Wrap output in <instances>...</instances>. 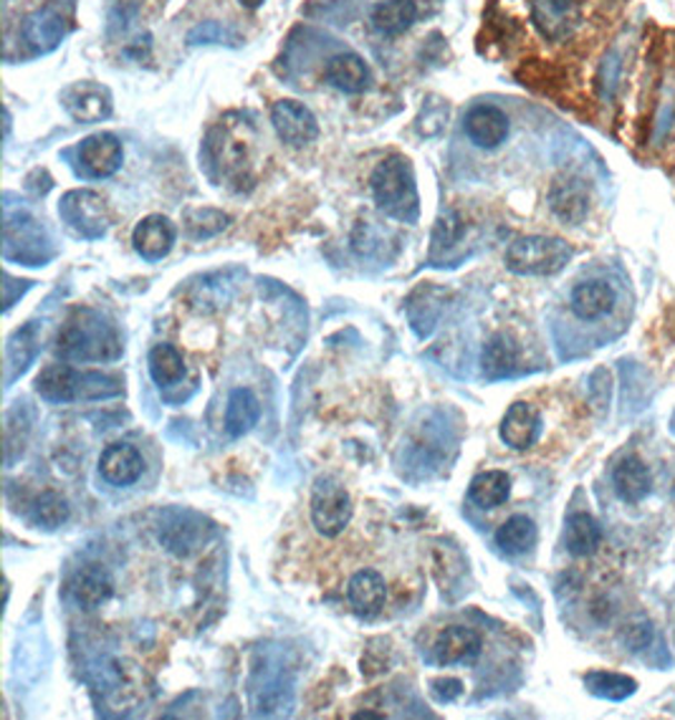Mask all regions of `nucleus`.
<instances>
[{"mask_svg":"<svg viewBox=\"0 0 675 720\" xmlns=\"http://www.w3.org/2000/svg\"><path fill=\"white\" fill-rule=\"evenodd\" d=\"M132 243L145 261H162L175 246V226L165 216H147L137 223Z\"/></svg>","mask_w":675,"mask_h":720,"instance_id":"nucleus-18","label":"nucleus"},{"mask_svg":"<svg viewBox=\"0 0 675 720\" xmlns=\"http://www.w3.org/2000/svg\"><path fill=\"white\" fill-rule=\"evenodd\" d=\"M200 539H202V523L200 521L170 523L162 533V543L172 553H178V557H188V553L196 551L200 547Z\"/></svg>","mask_w":675,"mask_h":720,"instance_id":"nucleus-35","label":"nucleus"},{"mask_svg":"<svg viewBox=\"0 0 675 720\" xmlns=\"http://www.w3.org/2000/svg\"><path fill=\"white\" fill-rule=\"evenodd\" d=\"M572 248L567 240L552 236H526L514 240L506 251V269L516 276H554L567 269Z\"/></svg>","mask_w":675,"mask_h":720,"instance_id":"nucleus-4","label":"nucleus"},{"mask_svg":"<svg viewBox=\"0 0 675 720\" xmlns=\"http://www.w3.org/2000/svg\"><path fill=\"white\" fill-rule=\"evenodd\" d=\"M59 216L81 238H101L109 228L107 200L95 190H71L59 202Z\"/></svg>","mask_w":675,"mask_h":720,"instance_id":"nucleus-8","label":"nucleus"},{"mask_svg":"<svg viewBox=\"0 0 675 720\" xmlns=\"http://www.w3.org/2000/svg\"><path fill=\"white\" fill-rule=\"evenodd\" d=\"M63 36H67V18L57 8H39L26 16L23 41L31 46L33 53H51L59 49Z\"/></svg>","mask_w":675,"mask_h":720,"instance_id":"nucleus-15","label":"nucleus"},{"mask_svg":"<svg viewBox=\"0 0 675 720\" xmlns=\"http://www.w3.org/2000/svg\"><path fill=\"white\" fill-rule=\"evenodd\" d=\"M579 21L577 0H532V23L547 41H567Z\"/></svg>","mask_w":675,"mask_h":720,"instance_id":"nucleus-10","label":"nucleus"},{"mask_svg":"<svg viewBox=\"0 0 675 720\" xmlns=\"http://www.w3.org/2000/svg\"><path fill=\"white\" fill-rule=\"evenodd\" d=\"M353 521V501L339 480L321 476L311 488V523L321 537L337 539Z\"/></svg>","mask_w":675,"mask_h":720,"instance_id":"nucleus-6","label":"nucleus"},{"mask_svg":"<svg viewBox=\"0 0 675 720\" xmlns=\"http://www.w3.org/2000/svg\"><path fill=\"white\" fill-rule=\"evenodd\" d=\"M516 359H519V352H516L514 341L508 337H494L484 347V357H480V364H484L486 377L498 380V377L512 374V369L516 367Z\"/></svg>","mask_w":675,"mask_h":720,"instance_id":"nucleus-32","label":"nucleus"},{"mask_svg":"<svg viewBox=\"0 0 675 720\" xmlns=\"http://www.w3.org/2000/svg\"><path fill=\"white\" fill-rule=\"evenodd\" d=\"M226 36H234L230 33L226 26H220L218 21H208L198 26V29H192L188 36V43L196 46V43H224Z\"/></svg>","mask_w":675,"mask_h":720,"instance_id":"nucleus-36","label":"nucleus"},{"mask_svg":"<svg viewBox=\"0 0 675 720\" xmlns=\"http://www.w3.org/2000/svg\"><path fill=\"white\" fill-rule=\"evenodd\" d=\"M347 597H349V604L355 607V612L365 617L377 614L385 607V599H387L385 577L375 569L357 571V574L349 579Z\"/></svg>","mask_w":675,"mask_h":720,"instance_id":"nucleus-22","label":"nucleus"},{"mask_svg":"<svg viewBox=\"0 0 675 720\" xmlns=\"http://www.w3.org/2000/svg\"><path fill=\"white\" fill-rule=\"evenodd\" d=\"M466 134L480 150H496L506 142L508 132H512V122L504 109L494 104H478L466 114Z\"/></svg>","mask_w":675,"mask_h":720,"instance_id":"nucleus-14","label":"nucleus"},{"mask_svg":"<svg viewBox=\"0 0 675 720\" xmlns=\"http://www.w3.org/2000/svg\"><path fill=\"white\" fill-rule=\"evenodd\" d=\"M271 122L276 134H279V140L289 147H304L319 137L317 117H314L309 112V107H304L301 101H294V99L276 101L271 109Z\"/></svg>","mask_w":675,"mask_h":720,"instance_id":"nucleus-11","label":"nucleus"},{"mask_svg":"<svg viewBox=\"0 0 675 720\" xmlns=\"http://www.w3.org/2000/svg\"><path fill=\"white\" fill-rule=\"evenodd\" d=\"M261 3L264 0H240V6H246V8H258Z\"/></svg>","mask_w":675,"mask_h":720,"instance_id":"nucleus-39","label":"nucleus"},{"mask_svg":"<svg viewBox=\"0 0 675 720\" xmlns=\"http://www.w3.org/2000/svg\"><path fill=\"white\" fill-rule=\"evenodd\" d=\"M430 692L440 703H453V700L460 698V692H464V682L458 678H438L430 682Z\"/></svg>","mask_w":675,"mask_h":720,"instance_id":"nucleus-37","label":"nucleus"},{"mask_svg":"<svg viewBox=\"0 0 675 720\" xmlns=\"http://www.w3.org/2000/svg\"><path fill=\"white\" fill-rule=\"evenodd\" d=\"M549 208L564 226H579L589 216V190L587 182L567 174L554 180L549 190Z\"/></svg>","mask_w":675,"mask_h":720,"instance_id":"nucleus-12","label":"nucleus"},{"mask_svg":"<svg viewBox=\"0 0 675 720\" xmlns=\"http://www.w3.org/2000/svg\"><path fill=\"white\" fill-rule=\"evenodd\" d=\"M418 18V8L413 0H383L373 8L369 23L383 36H400L410 29Z\"/></svg>","mask_w":675,"mask_h":720,"instance_id":"nucleus-25","label":"nucleus"},{"mask_svg":"<svg viewBox=\"0 0 675 720\" xmlns=\"http://www.w3.org/2000/svg\"><path fill=\"white\" fill-rule=\"evenodd\" d=\"M468 496L478 509H498L512 496V478L504 470H486L470 480Z\"/></svg>","mask_w":675,"mask_h":720,"instance_id":"nucleus-28","label":"nucleus"},{"mask_svg":"<svg viewBox=\"0 0 675 720\" xmlns=\"http://www.w3.org/2000/svg\"><path fill=\"white\" fill-rule=\"evenodd\" d=\"M206 162L208 168L218 170L220 180L244 184V180L251 178V160H248L246 142L238 140L224 124L210 129L206 140Z\"/></svg>","mask_w":675,"mask_h":720,"instance_id":"nucleus-7","label":"nucleus"},{"mask_svg":"<svg viewBox=\"0 0 675 720\" xmlns=\"http://www.w3.org/2000/svg\"><path fill=\"white\" fill-rule=\"evenodd\" d=\"M498 432L512 450H529L542 436V414L529 402H514L506 410Z\"/></svg>","mask_w":675,"mask_h":720,"instance_id":"nucleus-16","label":"nucleus"},{"mask_svg":"<svg viewBox=\"0 0 675 720\" xmlns=\"http://www.w3.org/2000/svg\"><path fill=\"white\" fill-rule=\"evenodd\" d=\"M57 354L67 362H112L122 354V339L101 313L79 309L63 321Z\"/></svg>","mask_w":675,"mask_h":720,"instance_id":"nucleus-1","label":"nucleus"},{"mask_svg":"<svg viewBox=\"0 0 675 720\" xmlns=\"http://www.w3.org/2000/svg\"><path fill=\"white\" fill-rule=\"evenodd\" d=\"M36 392L46 402H79L117 397L125 392L122 380L101 372H79L69 364H51L36 380Z\"/></svg>","mask_w":675,"mask_h":720,"instance_id":"nucleus-3","label":"nucleus"},{"mask_svg":"<svg viewBox=\"0 0 675 720\" xmlns=\"http://www.w3.org/2000/svg\"><path fill=\"white\" fill-rule=\"evenodd\" d=\"M3 256L23 266H46L53 256L51 238L26 210H8L3 226Z\"/></svg>","mask_w":675,"mask_h":720,"instance_id":"nucleus-5","label":"nucleus"},{"mask_svg":"<svg viewBox=\"0 0 675 720\" xmlns=\"http://www.w3.org/2000/svg\"><path fill=\"white\" fill-rule=\"evenodd\" d=\"M373 196L385 216L415 223L420 216L418 184L408 157L390 154L373 172Z\"/></svg>","mask_w":675,"mask_h":720,"instance_id":"nucleus-2","label":"nucleus"},{"mask_svg":"<svg viewBox=\"0 0 675 720\" xmlns=\"http://www.w3.org/2000/svg\"><path fill=\"white\" fill-rule=\"evenodd\" d=\"M61 104L81 124H97L112 114V94L97 81H77L67 87L61 91Z\"/></svg>","mask_w":675,"mask_h":720,"instance_id":"nucleus-9","label":"nucleus"},{"mask_svg":"<svg viewBox=\"0 0 675 720\" xmlns=\"http://www.w3.org/2000/svg\"><path fill=\"white\" fill-rule=\"evenodd\" d=\"M496 543L502 551L512 553V557H519V553H526L536 543V523L529 516L516 513L498 526Z\"/></svg>","mask_w":675,"mask_h":720,"instance_id":"nucleus-29","label":"nucleus"},{"mask_svg":"<svg viewBox=\"0 0 675 720\" xmlns=\"http://www.w3.org/2000/svg\"><path fill=\"white\" fill-rule=\"evenodd\" d=\"M585 688L595 698L613 700V703H619V700H627L631 696H635L637 682L631 676H623V672L592 670L585 676Z\"/></svg>","mask_w":675,"mask_h":720,"instance_id":"nucleus-30","label":"nucleus"},{"mask_svg":"<svg viewBox=\"0 0 675 720\" xmlns=\"http://www.w3.org/2000/svg\"><path fill=\"white\" fill-rule=\"evenodd\" d=\"M324 73H327L329 84L345 91V94H363V91L369 89V81H373L369 67L357 53H337V57L327 61Z\"/></svg>","mask_w":675,"mask_h":720,"instance_id":"nucleus-20","label":"nucleus"},{"mask_svg":"<svg viewBox=\"0 0 675 720\" xmlns=\"http://www.w3.org/2000/svg\"><path fill=\"white\" fill-rule=\"evenodd\" d=\"M480 634L470 627H448L443 630L436 642V658L440 664H456V662H474L478 660Z\"/></svg>","mask_w":675,"mask_h":720,"instance_id":"nucleus-23","label":"nucleus"},{"mask_svg":"<svg viewBox=\"0 0 675 720\" xmlns=\"http://www.w3.org/2000/svg\"><path fill=\"white\" fill-rule=\"evenodd\" d=\"M69 503L67 498H61L59 493L46 491L33 503V521L43 526V529H59L61 523L69 521Z\"/></svg>","mask_w":675,"mask_h":720,"instance_id":"nucleus-34","label":"nucleus"},{"mask_svg":"<svg viewBox=\"0 0 675 720\" xmlns=\"http://www.w3.org/2000/svg\"><path fill=\"white\" fill-rule=\"evenodd\" d=\"M603 543V526L589 513H572L564 531V547L572 557H592Z\"/></svg>","mask_w":675,"mask_h":720,"instance_id":"nucleus-27","label":"nucleus"},{"mask_svg":"<svg viewBox=\"0 0 675 720\" xmlns=\"http://www.w3.org/2000/svg\"><path fill=\"white\" fill-rule=\"evenodd\" d=\"M142 452L129 442H115L99 458L101 478L112 486H132L142 476Z\"/></svg>","mask_w":675,"mask_h":720,"instance_id":"nucleus-17","label":"nucleus"},{"mask_svg":"<svg viewBox=\"0 0 675 720\" xmlns=\"http://www.w3.org/2000/svg\"><path fill=\"white\" fill-rule=\"evenodd\" d=\"M230 226V216H226L224 210H212V208H198L190 210L185 216V230H188L190 238H210L218 236L220 230H226Z\"/></svg>","mask_w":675,"mask_h":720,"instance_id":"nucleus-33","label":"nucleus"},{"mask_svg":"<svg viewBox=\"0 0 675 720\" xmlns=\"http://www.w3.org/2000/svg\"><path fill=\"white\" fill-rule=\"evenodd\" d=\"M150 374L157 387L178 384L185 374L182 354L170 344H157L150 352Z\"/></svg>","mask_w":675,"mask_h":720,"instance_id":"nucleus-31","label":"nucleus"},{"mask_svg":"<svg viewBox=\"0 0 675 720\" xmlns=\"http://www.w3.org/2000/svg\"><path fill=\"white\" fill-rule=\"evenodd\" d=\"M112 592H115V581L101 564L81 567L71 579V594L77 599V604L85 609L101 607L109 597H112Z\"/></svg>","mask_w":675,"mask_h":720,"instance_id":"nucleus-21","label":"nucleus"},{"mask_svg":"<svg viewBox=\"0 0 675 720\" xmlns=\"http://www.w3.org/2000/svg\"><path fill=\"white\" fill-rule=\"evenodd\" d=\"M613 486L619 501L625 503H641L653 491V478L651 470L637 456H627L619 460L613 470Z\"/></svg>","mask_w":675,"mask_h":720,"instance_id":"nucleus-19","label":"nucleus"},{"mask_svg":"<svg viewBox=\"0 0 675 720\" xmlns=\"http://www.w3.org/2000/svg\"><path fill=\"white\" fill-rule=\"evenodd\" d=\"M615 309V291L605 281H585L572 291V311L582 321L607 317Z\"/></svg>","mask_w":675,"mask_h":720,"instance_id":"nucleus-24","label":"nucleus"},{"mask_svg":"<svg viewBox=\"0 0 675 720\" xmlns=\"http://www.w3.org/2000/svg\"><path fill=\"white\" fill-rule=\"evenodd\" d=\"M258 418H261V402H258V397L251 390L238 387V390L228 394V404H226L228 436H234V438L246 436L248 430H254Z\"/></svg>","mask_w":675,"mask_h":720,"instance_id":"nucleus-26","label":"nucleus"},{"mask_svg":"<svg viewBox=\"0 0 675 720\" xmlns=\"http://www.w3.org/2000/svg\"><path fill=\"white\" fill-rule=\"evenodd\" d=\"M357 720H385L383 713H373V710H359V713H355Z\"/></svg>","mask_w":675,"mask_h":720,"instance_id":"nucleus-38","label":"nucleus"},{"mask_svg":"<svg viewBox=\"0 0 675 720\" xmlns=\"http://www.w3.org/2000/svg\"><path fill=\"white\" fill-rule=\"evenodd\" d=\"M122 142L109 132L91 134L79 144V162L91 178H112L122 168Z\"/></svg>","mask_w":675,"mask_h":720,"instance_id":"nucleus-13","label":"nucleus"}]
</instances>
